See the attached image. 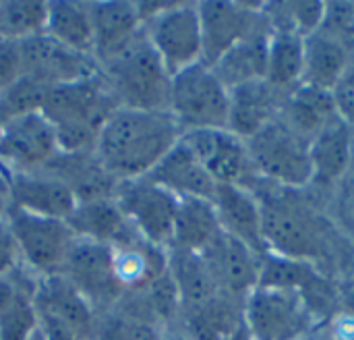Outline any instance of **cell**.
Here are the masks:
<instances>
[{"instance_id":"obj_1","label":"cell","mask_w":354,"mask_h":340,"mask_svg":"<svg viewBox=\"0 0 354 340\" xmlns=\"http://www.w3.org/2000/svg\"><path fill=\"white\" fill-rule=\"evenodd\" d=\"M183 131L168 110L116 106L95 135L93 158L116 183L147 177L180 141Z\"/></svg>"},{"instance_id":"obj_2","label":"cell","mask_w":354,"mask_h":340,"mask_svg":"<svg viewBox=\"0 0 354 340\" xmlns=\"http://www.w3.org/2000/svg\"><path fill=\"white\" fill-rule=\"evenodd\" d=\"M118 106L102 73L73 83L50 87L41 112L56 129L60 152L64 156L83 154L95 143L104 120Z\"/></svg>"},{"instance_id":"obj_3","label":"cell","mask_w":354,"mask_h":340,"mask_svg":"<svg viewBox=\"0 0 354 340\" xmlns=\"http://www.w3.org/2000/svg\"><path fill=\"white\" fill-rule=\"evenodd\" d=\"M253 193L261 206V231L268 253L311 266L328 256L330 233L324 220L309 206L297 202L292 191L274 187V191Z\"/></svg>"},{"instance_id":"obj_4","label":"cell","mask_w":354,"mask_h":340,"mask_svg":"<svg viewBox=\"0 0 354 340\" xmlns=\"http://www.w3.org/2000/svg\"><path fill=\"white\" fill-rule=\"evenodd\" d=\"M118 106L168 110L172 77L141 31L118 54L100 64Z\"/></svg>"},{"instance_id":"obj_5","label":"cell","mask_w":354,"mask_h":340,"mask_svg":"<svg viewBox=\"0 0 354 340\" xmlns=\"http://www.w3.org/2000/svg\"><path fill=\"white\" fill-rule=\"evenodd\" d=\"M143 33L170 77L203 62V33L199 4H139Z\"/></svg>"},{"instance_id":"obj_6","label":"cell","mask_w":354,"mask_h":340,"mask_svg":"<svg viewBox=\"0 0 354 340\" xmlns=\"http://www.w3.org/2000/svg\"><path fill=\"white\" fill-rule=\"evenodd\" d=\"M168 112L180 131L228 129L230 89L212 66L199 62L172 77Z\"/></svg>"},{"instance_id":"obj_7","label":"cell","mask_w":354,"mask_h":340,"mask_svg":"<svg viewBox=\"0 0 354 340\" xmlns=\"http://www.w3.org/2000/svg\"><path fill=\"white\" fill-rule=\"evenodd\" d=\"M247 147L261 181L288 191L313 183L309 141L292 133L280 118L247 139Z\"/></svg>"},{"instance_id":"obj_8","label":"cell","mask_w":354,"mask_h":340,"mask_svg":"<svg viewBox=\"0 0 354 340\" xmlns=\"http://www.w3.org/2000/svg\"><path fill=\"white\" fill-rule=\"evenodd\" d=\"M112 199L139 237L156 247H170L180 202L176 195L153 183L149 177H141L116 183Z\"/></svg>"},{"instance_id":"obj_9","label":"cell","mask_w":354,"mask_h":340,"mask_svg":"<svg viewBox=\"0 0 354 340\" xmlns=\"http://www.w3.org/2000/svg\"><path fill=\"white\" fill-rule=\"evenodd\" d=\"M4 216L15 235L21 262L27 264L39 278L60 274L75 241V233L66 220L31 214L10 206Z\"/></svg>"},{"instance_id":"obj_10","label":"cell","mask_w":354,"mask_h":340,"mask_svg":"<svg viewBox=\"0 0 354 340\" xmlns=\"http://www.w3.org/2000/svg\"><path fill=\"white\" fill-rule=\"evenodd\" d=\"M243 320L253 340H303L313 312L301 293L255 287L243 301Z\"/></svg>"},{"instance_id":"obj_11","label":"cell","mask_w":354,"mask_h":340,"mask_svg":"<svg viewBox=\"0 0 354 340\" xmlns=\"http://www.w3.org/2000/svg\"><path fill=\"white\" fill-rule=\"evenodd\" d=\"M60 154L56 129L41 110L0 125V164L8 175L37 172Z\"/></svg>"},{"instance_id":"obj_12","label":"cell","mask_w":354,"mask_h":340,"mask_svg":"<svg viewBox=\"0 0 354 340\" xmlns=\"http://www.w3.org/2000/svg\"><path fill=\"white\" fill-rule=\"evenodd\" d=\"M180 141L203 164L216 185H239L253 189L261 183L247 141L230 133L228 129H199L183 133Z\"/></svg>"},{"instance_id":"obj_13","label":"cell","mask_w":354,"mask_h":340,"mask_svg":"<svg viewBox=\"0 0 354 340\" xmlns=\"http://www.w3.org/2000/svg\"><path fill=\"white\" fill-rule=\"evenodd\" d=\"M203 33V64L214 66L232 46L270 27L263 4L199 2Z\"/></svg>"},{"instance_id":"obj_14","label":"cell","mask_w":354,"mask_h":340,"mask_svg":"<svg viewBox=\"0 0 354 340\" xmlns=\"http://www.w3.org/2000/svg\"><path fill=\"white\" fill-rule=\"evenodd\" d=\"M93 310L108 307L122 295L114 272L110 245L75 237L60 272Z\"/></svg>"},{"instance_id":"obj_15","label":"cell","mask_w":354,"mask_h":340,"mask_svg":"<svg viewBox=\"0 0 354 340\" xmlns=\"http://www.w3.org/2000/svg\"><path fill=\"white\" fill-rule=\"evenodd\" d=\"M19 52L23 75H29L48 87L73 83L102 73L95 58L73 52L46 33L19 42Z\"/></svg>"},{"instance_id":"obj_16","label":"cell","mask_w":354,"mask_h":340,"mask_svg":"<svg viewBox=\"0 0 354 340\" xmlns=\"http://www.w3.org/2000/svg\"><path fill=\"white\" fill-rule=\"evenodd\" d=\"M201 258L205 260L216 287L224 297L245 301L259 283L261 256L226 233H220Z\"/></svg>"},{"instance_id":"obj_17","label":"cell","mask_w":354,"mask_h":340,"mask_svg":"<svg viewBox=\"0 0 354 340\" xmlns=\"http://www.w3.org/2000/svg\"><path fill=\"white\" fill-rule=\"evenodd\" d=\"M33 301L39 316L60 322L77 340H93L95 310L89 301L62 276H44L33 285Z\"/></svg>"},{"instance_id":"obj_18","label":"cell","mask_w":354,"mask_h":340,"mask_svg":"<svg viewBox=\"0 0 354 340\" xmlns=\"http://www.w3.org/2000/svg\"><path fill=\"white\" fill-rule=\"evenodd\" d=\"M112 272L120 291H143L168 270V249L139 237L133 226L110 245Z\"/></svg>"},{"instance_id":"obj_19","label":"cell","mask_w":354,"mask_h":340,"mask_svg":"<svg viewBox=\"0 0 354 340\" xmlns=\"http://www.w3.org/2000/svg\"><path fill=\"white\" fill-rule=\"evenodd\" d=\"M8 206L66 220L77 206V197L58 175L19 172L8 175Z\"/></svg>"},{"instance_id":"obj_20","label":"cell","mask_w":354,"mask_h":340,"mask_svg":"<svg viewBox=\"0 0 354 340\" xmlns=\"http://www.w3.org/2000/svg\"><path fill=\"white\" fill-rule=\"evenodd\" d=\"M222 233L239 239L257 256H268L261 231V206L257 195L239 185H218L212 199Z\"/></svg>"},{"instance_id":"obj_21","label":"cell","mask_w":354,"mask_h":340,"mask_svg":"<svg viewBox=\"0 0 354 340\" xmlns=\"http://www.w3.org/2000/svg\"><path fill=\"white\" fill-rule=\"evenodd\" d=\"M288 93L278 91L266 79L243 83L230 89L228 131L241 139H251L261 129L278 120Z\"/></svg>"},{"instance_id":"obj_22","label":"cell","mask_w":354,"mask_h":340,"mask_svg":"<svg viewBox=\"0 0 354 340\" xmlns=\"http://www.w3.org/2000/svg\"><path fill=\"white\" fill-rule=\"evenodd\" d=\"M93 25V58L106 62L143 31L141 8L135 2H89Z\"/></svg>"},{"instance_id":"obj_23","label":"cell","mask_w":354,"mask_h":340,"mask_svg":"<svg viewBox=\"0 0 354 340\" xmlns=\"http://www.w3.org/2000/svg\"><path fill=\"white\" fill-rule=\"evenodd\" d=\"M147 177L178 199L212 202L218 187L203 164L183 141H178Z\"/></svg>"},{"instance_id":"obj_24","label":"cell","mask_w":354,"mask_h":340,"mask_svg":"<svg viewBox=\"0 0 354 340\" xmlns=\"http://www.w3.org/2000/svg\"><path fill=\"white\" fill-rule=\"evenodd\" d=\"M309 156L313 166V183L322 187L336 185L353 164L354 131L336 118L309 141Z\"/></svg>"},{"instance_id":"obj_25","label":"cell","mask_w":354,"mask_h":340,"mask_svg":"<svg viewBox=\"0 0 354 340\" xmlns=\"http://www.w3.org/2000/svg\"><path fill=\"white\" fill-rule=\"evenodd\" d=\"M353 48L334 37L332 33L317 29L305 37V64L303 83L332 91L338 79L353 62Z\"/></svg>"},{"instance_id":"obj_26","label":"cell","mask_w":354,"mask_h":340,"mask_svg":"<svg viewBox=\"0 0 354 340\" xmlns=\"http://www.w3.org/2000/svg\"><path fill=\"white\" fill-rule=\"evenodd\" d=\"M278 118L292 133H297L305 141H311L319 131L334 123L338 114L332 100V91L301 83L286 96Z\"/></svg>"},{"instance_id":"obj_27","label":"cell","mask_w":354,"mask_h":340,"mask_svg":"<svg viewBox=\"0 0 354 340\" xmlns=\"http://www.w3.org/2000/svg\"><path fill=\"white\" fill-rule=\"evenodd\" d=\"M168 274L180 295L183 314L201 310L220 295L201 253L168 249Z\"/></svg>"},{"instance_id":"obj_28","label":"cell","mask_w":354,"mask_h":340,"mask_svg":"<svg viewBox=\"0 0 354 340\" xmlns=\"http://www.w3.org/2000/svg\"><path fill=\"white\" fill-rule=\"evenodd\" d=\"M270 33L272 29L266 27L236 46H232L212 69L220 77V81L228 87L234 89L243 83L259 81L266 79L268 71V44H270Z\"/></svg>"},{"instance_id":"obj_29","label":"cell","mask_w":354,"mask_h":340,"mask_svg":"<svg viewBox=\"0 0 354 340\" xmlns=\"http://www.w3.org/2000/svg\"><path fill=\"white\" fill-rule=\"evenodd\" d=\"M222 233L216 208L207 199H180L168 249L203 253Z\"/></svg>"},{"instance_id":"obj_30","label":"cell","mask_w":354,"mask_h":340,"mask_svg":"<svg viewBox=\"0 0 354 340\" xmlns=\"http://www.w3.org/2000/svg\"><path fill=\"white\" fill-rule=\"evenodd\" d=\"M66 224L71 226L75 237L106 245H112L131 229L112 197L77 202L75 210L66 218Z\"/></svg>"},{"instance_id":"obj_31","label":"cell","mask_w":354,"mask_h":340,"mask_svg":"<svg viewBox=\"0 0 354 340\" xmlns=\"http://www.w3.org/2000/svg\"><path fill=\"white\" fill-rule=\"evenodd\" d=\"M44 33L64 48L93 58V25L89 4L83 2H48Z\"/></svg>"},{"instance_id":"obj_32","label":"cell","mask_w":354,"mask_h":340,"mask_svg":"<svg viewBox=\"0 0 354 340\" xmlns=\"http://www.w3.org/2000/svg\"><path fill=\"white\" fill-rule=\"evenodd\" d=\"M303 64L305 37L295 31H272L268 44L266 81L282 93H290L303 83Z\"/></svg>"},{"instance_id":"obj_33","label":"cell","mask_w":354,"mask_h":340,"mask_svg":"<svg viewBox=\"0 0 354 340\" xmlns=\"http://www.w3.org/2000/svg\"><path fill=\"white\" fill-rule=\"evenodd\" d=\"M48 2H0V39L25 42L46 29Z\"/></svg>"},{"instance_id":"obj_34","label":"cell","mask_w":354,"mask_h":340,"mask_svg":"<svg viewBox=\"0 0 354 340\" xmlns=\"http://www.w3.org/2000/svg\"><path fill=\"white\" fill-rule=\"evenodd\" d=\"M39 332V316L33 301V287H21L12 303L0 314V340H33Z\"/></svg>"},{"instance_id":"obj_35","label":"cell","mask_w":354,"mask_h":340,"mask_svg":"<svg viewBox=\"0 0 354 340\" xmlns=\"http://www.w3.org/2000/svg\"><path fill=\"white\" fill-rule=\"evenodd\" d=\"M50 87L29 75H23L12 85L0 91V125L10 118L41 110Z\"/></svg>"},{"instance_id":"obj_36","label":"cell","mask_w":354,"mask_h":340,"mask_svg":"<svg viewBox=\"0 0 354 340\" xmlns=\"http://www.w3.org/2000/svg\"><path fill=\"white\" fill-rule=\"evenodd\" d=\"M145 299V318L151 324H170L183 312L180 295L176 291L174 280L170 278L168 270L158 280H153L147 289L139 291Z\"/></svg>"},{"instance_id":"obj_37","label":"cell","mask_w":354,"mask_h":340,"mask_svg":"<svg viewBox=\"0 0 354 340\" xmlns=\"http://www.w3.org/2000/svg\"><path fill=\"white\" fill-rule=\"evenodd\" d=\"M332 100H334L338 118L354 131V60L344 71V75L338 79V83L334 85Z\"/></svg>"},{"instance_id":"obj_38","label":"cell","mask_w":354,"mask_h":340,"mask_svg":"<svg viewBox=\"0 0 354 340\" xmlns=\"http://www.w3.org/2000/svg\"><path fill=\"white\" fill-rule=\"evenodd\" d=\"M23 77L19 42L0 39V91Z\"/></svg>"},{"instance_id":"obj_39","label":"cell","mask_w":354,"mask_h":340,"mask_svg":"<svg viewBox=\"0 0 354 340\" xmlns=\"http://www.w3.org/2000/svg\"><path fill=\"white\" fill-rule=\"evenodd\" d=\"M21 264V256L17 249L15 235L6 216H0V276H12Z\"/></svg>"},{"instance_id":"obj_40","label":"cell","mask_w":354,"mask_h":340,"mask_svg":"<svg viewBox=\"0 0 354 340\" xmlns=\"http://www.w3.org/2000/svg\"><path fill=\"white\" fill-rule=\"evenodd\" d=\"M23 285L15 283L12 276H0V314L12 303V299L19 295Z\"/></svg>"},{"instance_id":"obj_41","label":"cell","mask_w":354,"mask_h":340,"mask_svg":"<svg viewBox=\"0 0 354 340\" xmlns=\"http://www.w3.org/2000/svg\"><path fill=\"white\" fill-rule=\"evenodd\" d=\"M313 340H344L342 337H324V339H313Z\"/></svg>"},{"instance_id":"obj_42","label":"cell","mask_w":354,"mask_h":340,"mask_svg":"<svg viewBox=\"0 0 354 340\" xmlns=\"http://www.w3.org/2000/svg\"><path fill=\"white\" fill-rule=\"evenodd\" d=\"M33 340H44V337H41V330L37 332V337H35V339H33Z\"/></svg>"}]
</instances>
